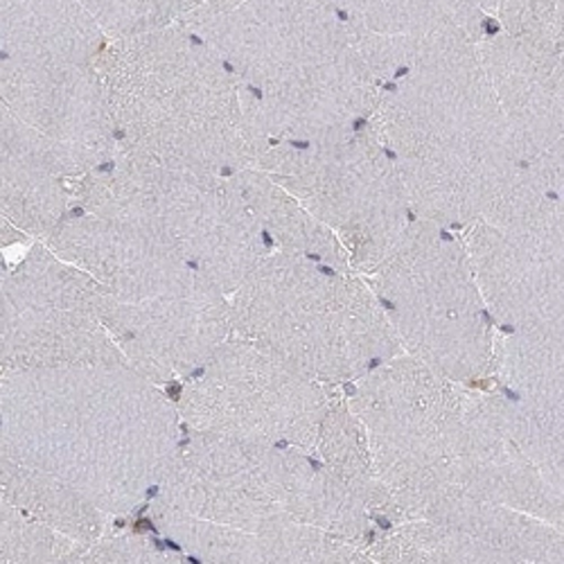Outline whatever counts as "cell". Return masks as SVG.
I'll return each mask as SVG.
<instances>
[{
	"instance_id": "obj_15",
	"label": "cell",
	"mask_w": 564,
	"mask_h": 564,
	"mask_svg": "<svg viewBox=\"0 0 564 564\" xmlns=\"http://www.w3.org/2000/svg\"><path fill=\"white\" fill-rule=\"evenodd\" d=\"M460 232L497 327L564 333V258L484 219Z\"/></svg>"
},
{
	"instance_id": "obj_25",
	"label": "cell",
	"mask_w": 564,
	"mask_h": 564,
	"mask_svg": "<svg viewBox=\"0 0 564 564\" xmlns=\"http://www.w3.org/2000/svg\"><path fill=\"white\" fill-rule=\"evenodd\" d=\"M359 28L380 36H427L463 30L484 39L492 30L473 0H335Z\"/></svg>"
},
{
	"instance_id": "obj_22",
	"label": "cell",
	"mask_w": 564,
	"mask_h": 564,
	"mask_svg": "<svg viewBox=\"0 0 564 564\" xmlns=\"http://www.w3.org/2000/svg\"><path fill=\"white\" fill-rule=\"evenodd\" d=\"M422 520L460 529L490 549L497 562H564V533L529 512L452 495Z\"/></svg>"
},
{
	"instance_id": "obj_10",
	"label": "cell",
	"mask_w": 564,
	"mask_h": 564,
	"mask_svg": "<svg viewBox=\"0 0 564 564\" xmlns=\"http://www.w3.org/2000/svg\"><path fill=\"white\" fill-rule=\"evenodd\" d=\"M348 404L368 436L378 477L398 508V524L422 520L452 495L447 425L456 382L400 355L348 384Z\"/></svg>"
},
{
	"instance_id": "obj_4",
	"label": "cell",
	"mask_w": 564,
	"mask_h": 564,
	"mask_svg": "<svg viewBox=\"0 0 564 564\" xmlns=\"http://www.w3.org/2000/svg\"><path fill=\"white\" fill-rule=\"evenodd\" d=\"M96 68L116 148L202 174L256 165L240 82L193 28L111 39Z\"/></svg>"
},
{
	"instance_id": "obj_28",
	"label": "cell",
	"mask_w": 564,
	"mask_h": 564,
	"mask_svg": "<svg viewBox=\"0 0 564 564\" xmlns=\"http://www.w3.org/2000/svg\"><path fill=\"white\" fill-rule=\"evenodd\" d=\"M495 25L564 57V0H501Z\"/></svg>"
},
{
	"instance_id": "obj_1",
	"label": "cell",
	"mask_w": 564,
	"mask_h": 564,
	"mask_svg": "<svg viewBox=\"0 0 564 564\" xmlns=\"http://www.w3.org/2000/svg\"><path fill=\"white\" fill-rule=\"evenodd\" d=\"M3 456L45 469L107 514L159 490L183 443L174 400L131 366L3 372Z\"/></svg>"
},
{
	"instance_id": "obj_29",
	"label": "cell",
	"mask_w": 564,
	"mask_h": 564,
	"mask_svg": "<svg viewBox=\"0 0 564 564\" xmlns=\"http://www.w3.org/2000/svg\"><path fill=\"white\" fill-rule=\"evenodd\" d=\"M82 562H183L178 555L161 549L156 542L140 535L102 538L93 544Z\"/></svg>"
},
{
	"instance_id": "obj_6",
	"label": "cell",
	"mask_w": 564,
	"mask_h": 564,
	"mask_svg": "<svg viewBox=\"0 0 564 564\" xmlns=\"http://www.w3.org/2000/svg\"><path fill=\"white\" fill-rule=\"evenodd\" d=\"M154 503L264 538L301 522L370 544L378 527L368 506L312 452L187 427Z\"/></svg>"
},
{
	"instance_id": "obj_24",
	"label": "cell",
	"mask_w": 564,
	"mask_h": 564,
	"mask_svg": "<svg viewBox=\"0 0 564 564\" xmlns=\"http://www.w3.org/2000/svg\"><path fill=\"white\" fill-rule=\"evenodd\" d=\"M3 501L25 510L36 520L93 546L105 538V510L88 501L64 479L3 456Z\"/></svg>"
},
{
	"instance_id": "obj_19",
	"label": "cell",
	"mask_w": 564,
	"mask_h": 564,
	"mask_svg": "<svg viewBox=\"0 0 564 564\" xmlns=\"http://www.w3.org/2000/svg\"><path fill=\"white\" fill-rule=\"evenodd\" d=\"M109 41L79 0H0L3 57L96 66Z\"/></svg>"
},
{
	"instance_id": "obj_21",
	"label": "cell",
	"mask_w": 564,
	"mask_h": 564,
	"mask_svg": "<svg viewBox=\"0 0 564 564\" xmlns=\"http://www.w3.org/2000/svg\"><path fill=\"white\" fill-rule=\"evenodd\" d=\"M490 380L564 443V333H503Z\"/></svg>"
},
{
	"instance_id": "obj_5",
	"label": "cell",
	"mask_w": 564,
	"mask_h": 564,
	"mask_svg": "<svg viewBox=\"0 0 564 564\" xmlns=\"http://www.w3.org/2000/svg\"><path fill=\"white\" fill-rule=\"evenodd\" d=\"M232 335L305 378L341 387L404 355L368 282L325 262L269 251L230 294Z\"/></svg>"
},
{
	"instance_id": "obj_8",
	"label": "cell",
	"mask_w": 564,
	"mask_h": 564,
	"mask_svg": "<svg viewBox=\"0 0 564 564\" xmlns=\"http://www.w3.org/2000/svg\"><path fill=\"white\" fill-rule=\"evenodd\" d=\"M366 282L404 355L460 384L490 382L497 323L456 228L415 217Z\"/></svg>"
},
{
	"instance_id": "obj_31",
	"label": "cell",
	"mask_w": 564,
	"mask_h": 564,
	"mask_svg": "<svg viewBox=\"0 0 564 564\" xmlns=\"http://www.w3.org/2000/svg\"><path fill=\"white\" fill-rule=\"evenodd\" d=\"M473 3H475L486 17H490V19L495 21V14H497V10H499V6H501V0H473Z\"/></svg>"
},
{
	"instance_id": "obj_3",
	"label": "cell",
	"mask_w": 564,
	"mask_h": 564,
	"mask_svg": "<svg viewBox=\"0 0 564 564\" xmlns=\"http://www.w3.org/2000/svg\"><path fill=\"white\" fill-rule=\"evenodd\" d=\"M183 25L199 32L238 77L256 161L278 143L372 118L382 84L335 0H245Z\"/></svg>"
},
{
	"instance_id": "obj_26",
	"label": "cell",
	"mask_w": 564,
	"mask_h": 564,
	"mask_svg": "<svg viewBox=\"0 0 564 564\" xmlns=\"http://www.w3.org/2000/svg\"><path fill=\"white\" fill-rule=\"evenodd\" d=\"M88 549L84 542L3 501V562H82Z\"/></svg>"
},
{
	"instance_id": "obj_16",
	"label": "cell",
	"mask_w": 564,
	"mask_h": 564,
	"mask_svg": "<svg viewBox=\"0 0 564 564\" xmlns=\"http://www.w3.org/2000/svg\"><path fill=\"white\" fill-rule=\"evenodd\" d=\"M0 105L66 145L113 156L116 133L96 66L3 57Z\"/></svg>"
},
{
	"instance_id": "obj_27",
	"label": "cell",
	"mask_w": 564,
	"mask_h": 564,
	"mask_svg": "<svg viewBox=\"0 0 564 564\" xmlns=\"http://www.w3.org/2000/svg\"><path fill=\"white\" fill-rule=\"evenodd\" d=\"M109 39H124L172 25L183 0H79Z\"/></svg>"
},
{
	"instance_id": "obj_23",
	"label": "cell",
	"mask_w": 564,
	"mask_h": 564,
	"mask_svg": "<svg viewBox=\"0 0 564 564\" xmlns=\"http://www.w3.org/2000/svg\"><path fill=\"white\" fill-rule=\"evenodd\" d=\"M230 183L256 215L275 251L305 256L341 271H352L350 258L337 235L323 226L294 195L258 167L230 174Z\"/></svg>"
},
{
	"instance_id": "obj_14",
	"label": "cell",
	"mask_w": 564,
	"mask_h": 564,
	"mask_svg": "<svg viewBox=\"0 0 564 564\" xmlns=\"http://www.w3.org/2000/svg\"><path fill=\"white\" fill-rule=\"evenodd\" d=\"M105 323L129 366L154 384L183 382L230 337V296L202 288L143 303L111 301Z\"/></svg>"
},
{
	"instance_id": "obj_9",
	"label": "cell",
	"mask_w": 564,
	"mask_h": 564,
	"mask_svg": "<svg viewBox=\"0 0 564 564\" xmlns=\"http://www.w3.org/2000/svg\"><path fill=\"white\" fill-rule=\"evenodd\" d=\"M344 245L357 273L378 267L415 219L395 163L372 122L278 143L256 165Z\"/></svg>"
},
{
	"instance_id": "obj_12",
	"label": "cell",
	"mask_w": 564,
	"mask_h": 564,
	"mask_svg": "<svg viewBox=\"0 0 564 564\" xmlns=\"http://www.w3.org/2000/svg\"><path fill=\"white\" fill-rule=\"evenodd\" d=\"M113 296L43 242L3 275V372L129 366L105 314Z\"/></svg>"
},
{
	"instance_id": "obj_18",
	"label": "cell",
	"mask_w": 564,
	"mask_h": 564,
	"mask_svg": "<svg viewBox=\"0 0 564 564\" xmlns=\"http://www.w3.org/2000/svg\"><path fill=\"white\" fill-rule=\"evenodd\" d=\"M477 48L517 156L529 163L564 138V57L501 28L479 39Z\"/></svg>"
},
{
	"instance_id": "obj_20",
	"label": "cell",
	"mask_w": 564,
	"mask_h": 564,
	"mask_svg": "<svg viewBox=\"0 0 564 564\" xmlns=\"http://www.w3.org/2000/svg\"><path fill=\"white\" fill-rule=\"evenodd\" d=\"M481 219L564 258V138L522 163Z\"/></svg>"
},
{
	"instance_id": "obj_30",
	"label": "cell",
	"mask_w": 564,
	"mask_h": 564,
	"mask_svg": "<svg viewBox=\"0 0 564 564\" xmlns=\"http://www.w3.org/2000/svg\"><path fill=\"white\" fill-rule=\"evenodd\" d=\"M242 3H245V0H183V3H181V19L176 23L226 14V12L235 10Z\"/></svg>"
},
{
	"instance_id": "obj_17",
	"label": "cell",
	"mask_w": 564,
	"mask_h": 564,
	"mask_svg": "<svg viewBox=\"0 0 564 564\" xmlns=\"http://www.w3.org/2000/svg\"><path fill=\"white\" fill-rule=\"evenodd\" d=\"M109 159L43 135L3 107V221L43 242L75 210L70 181Z\"/></svg>"
},
{
	"instance_id": "obj_7",
	"label": "cell",
	"mask_w": 564,
	"mask_h": 564,
	"mask_svg": "<svg viewBox=\"0 0 564 564\" xmlns=\"http://www.w3.org/2000/svg\"><path fill=\"white\" fill-rule=\"evenodd\" d=\"M70 195L82 213L163 235L228 296L269 253L267 235L230 176L172 167L116 148L109 161L70 181Z\"/></svg>"
},
{
	"instance_id": "obj_2",
	"label": "cell",
	"mask_w": 564,
	"mask_h": 564,
	"mask_svg": "<svg viewBox=\"0 0 564 564\" xmlns=\"http://www.w3.org/2000/svg\"><path fill=\"white\" fill-rule=\"evenodd\" d=\"M477 41L463 30L420 36L370 118L413 217L456 230L479 221L522 165Z\"/></svg>"
},
{
	"instance_id": "obj_11",
	"label": "cell",
	"mask_w": 564,
	"mask_h": 564,
	"mask_svg": "<svg viewBox=\"0 0 564 564\" xmlns=\"http://www.w3.org/2000/svg\"><path fill=\"white\" fill-rule=\"evenodd\" d=\"M337 389L232 335L195 375L178 382L174 404L187 430L314 452Z\"/></svg>"
},
{
	"instance_id": "obj_13",
	"label": "cell",
	"mask_w": 564,
	"mask_h": 564,
	"mask_svg": "<svg viewBox=\"0 0 564 564\" xmlns=\"http://www.w3.org/2000/svg\"><path fill=\"white\" fill-rule=\"evenodd\" d=\"M43 245L96 278L122 303L213 288L163 235L124 219L73 210Z\"/></svg>"
}]
</instances>
